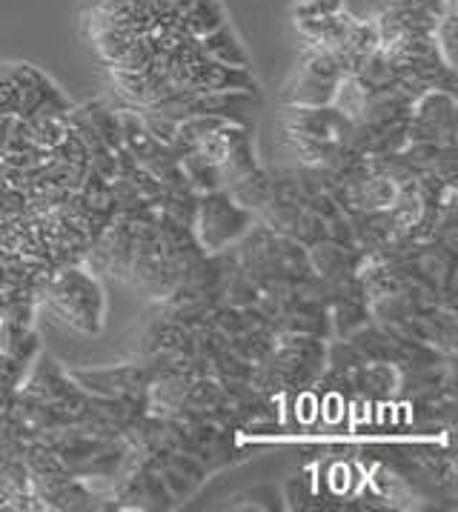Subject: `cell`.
I'll list each match as a JSON object with an SVG mask.
<instances>
[{
  "mask_svg": "<svg viewBox=\"0 0 458 512\" xmlns=\"http://www.w3.org/2000/svg\"><path fill=\"white\" fill-rule=\"evenodd\" d=\"M201 52L209 61L229 66V69H250V52L244 49V43L238 38V32L232 29V23H224L221 29L209 32L207 38H201Z\"/></svg>",
  "mask_w": 458,
  "mask_h": 512,
  "instance_id": "3957f363",
  "label": "cell"
},
{
  "mask_svg": "<svg viewBox=\"0 0 458 512\" xmlns=\"http://www.w3.org/2000/svg\"><path fill=\"white\" fill-rule=\"evenodd\" d=\"M347 12L344 9V0H295L292 3V21H321V18H333Z\"/></svg>",
  "mask_w": 458,
  "mask_h": 512,
  "instance_id": "5b68a950",
  "label": "cell"
},
{
  "mask_svg": "<svg viewBox=\"0 0 458 512\" xmlns=\"http://www.w3.org/2000/svg\"><path fill=\"white\" fill-rule=\"evenodd\" d=\"M181 21H184V29L189 35L201 41V38H207L209 32H215L224 23H229V15L221 0H192V6L181 15Z\"/></svg>",
  "mask_w": 458,
  "mask_h": 512,
  "instance_id": "277c9868",
  "label": "cell"
},
{
  "mask_svg": "<svg viewBox=\"0 0 458 512\" xmlns=\"http://www.w3.org/2000/svg\"><path fill=\"white\" fill-rule=\"evenodd\" d=\"M52 307L61 312L72 327L84 332H98L104 321V292L95 278L84 275V269H63L49 287Z\"/></svg>",
  "mask_w": 458,
  "mask_h": 512,
  "instance_id": "6da1fadb",
  "label": "cell"
},
{
  "mask_svg": "<svg viewBox=\"0 0 458 512\" xmlns=\"http://www.w3.org/2000/svg\"><path fill=\"white\" fill-rule=\"evenodd\" d=\"M247 212L235 206L227 198L215 195L201 206V226H204V244L224 246L232 238H238L247 229Z\"/></svg>",
  "mask_w": 458,
  "mask_h": 512,
  "instance_id": "7a4b0ae2",
  "label": "cell"
}]
</instances>
